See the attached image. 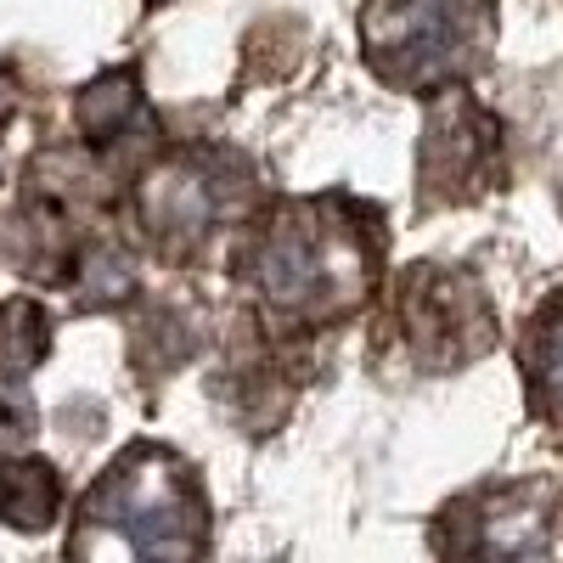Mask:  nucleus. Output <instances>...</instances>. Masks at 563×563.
Returning <instances> with one entry per match:
<instances>
[{
	"label": "nucleus",
	"instance_id": "20e7f679",
	"mask_svg": "<svg viewBox=\"0 0 563 563\" xmlns=\"http://www.w3.org/2000/svg\"><path fill=\"white\" fill-rule=\"evenodd\" d=\"M400 339L429 372H456L479 361L496 344V316L474 276L445 271V265H411L400 276Z\"/></svg>",
	"mask_w": 563,
	"mask_h": 563
},
{
	"label": "nucleus",
	"instance_id": "9d476101",
	"mask_svg": "<svg viewBox=\"0 0 563 563\" xmlns=\"http://www.w3.org/2000/svg\"><path fill=\"white\" fill-rule=\"evenodd\" d=\"M141 113V85L135 74H102L97 85L79 90V130L97 141V147H108V141H119Z\"/></svg>",
	"mask_w": 563,
	"mask_h": 563
},
{
	"label": "nucleus",
	"instance_id": "7ed1b4c3",
	"mask_svg": "<svg viewBox=\"0 0 563 563\" xmlns=\"http://www.w3.org/2000/svg\"><path fill=\"white\" fill-rule=\"evenodd\" d=\"M366 63L400 90L467 79L496 40V0H372L361 12Z\"/></svg>",
	"mask_w": 563,
	"mask_h": 563
},
{
	"label": "nucleus",
	"instance_id": "423d86ee",
	"mask_svg": "<svg viewBox=\"0 0 563 563\" xmlns=\"http://www.w3.org/2000/svg\"><path fill=\"white\" fill-rule=\"evenodd\" d=\"M501 175V124L479 102H445L434 124L422 130V198L434 203H467L490 192Z\"/></svg>",
	"mask_w": 563,
	"mask_h": 563
},
{
	"label": "nucleus",
	"instance_id": "0eeeda50",
	"mask_svg": "<svg viewBox=\"0 0 563 563\" xmlns=\"http://www.w3.org/2000/svg\"><path fill=\"white\" fill-rule=\"evenodd\" d=\"M238 198H243V169L198 153V158H180L147 180L141 214H147V231L164 249H192V243L214 238L220 220H231L243 209Z\"/></svg>",
	"mask_w": 563,
	"mask_h": 563
},
{
	"label": "nucleus",
	"instance_id": "9b49d317",
	"mask_svg": "<svg viewBox=\"0 0 563 563\" xmlns=\"http://www.w3.org/2000/svg\"><path fill=\"white\" fill-rule=\"evenodd\" d=\"M45 339H52V321H45V310L34 299L0 305V378H23L45 355Z\"/></svg>",
	"mask_w": 563,
	"mask_h": 563
},
{
	"label": "nucleus",
	"instance_id": "f257e3e1",
	"mask_svg": "<svg viewBox=\"0 0 563 563\" xmlns=\"http://www.w3.org/2000/svg\"><path fill=\"white\" fill-rule=\"evenodd\" d=\"M389 231L355 198L282 203L249 238L243 276L282 321H339L366 305Z\"/></svg>",
	"mask_w": 563,
	"mask_h": 563
},
{
	"label": "nucleus",
	"instance_id": "f8f14e48",
	"mask_svg": "<svg viewBox=\"0 0 563 563\" xmlns=\"http://www.w3.org/2000/svg\"><path fill=\"white\" fill-rule=\"evenodd\" d=\"M34 440V400L29 389H18L12 378L0 384V451H18Z\"/></svg>",
	"mask_w": 563,
	"mask_h": 563
},
{
	"label": "nucleus",
	"instance_id": "39448f33",
	"mask_svg": "<svg viewBox=\"0 0 563 563\" xmlns=\"http://www.w3.org/2000/svg\"><path fill=\"white\" fill-rule=\"evenodd\" d=\"M558 485H485L440 512V552H485V558H541L552 552Z\"/></svg>",
	"mask_w": 563,
	"mask_h": 563
},
{
	"label": "nucleus",
	"instance_id": "1a4fd4ad",
	"mask_svg": "<svg viewBox=\"0 0 563 563\" xmlns=\"http://www.w3.org/2000/svg\"><path fill=\"white\" fill-rule=\"evenodd\" d=\"M57 512H63V479H57L52 462L23 456V462L0 467V525L7 530L40 536Z\"/></svg>",
	"mask_w": 563,
	"mask_h": 563
},
{
	"label": "nucleus",
	"instance_id": "f03ea898",
	"mask_svg": "<svg viewBox=\"0 0 563 563\" xmlns=\"http://www.w3.org/2000/svg\"><path fill=\"white\" fill-rule=\"evenodd\" d=\"M209 541V496L169 445H130L85 490L74 558H192Z\"/></svg>",
	"mask_w": 563,
	"mask_h": 563
},
{
	"label": "nucleus",
	"instance_id": "6e6552de",
	"mask_svg": "<svg viewBox=\"0 0 563 563\" xmlns=\"http://www.w3.org/2000/svg\"><path fill=\"white\" fill-rule=\"evenodd\" d=\"M525 389L536 422L563 434V294H552L525 333Z\"/></svg>",
	"mask_w": 563,
	"mask_h": 563
}]
</instances>
